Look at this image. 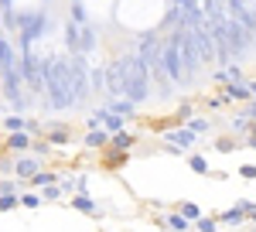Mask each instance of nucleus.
I'll return each instance as SVG.
<instances>
[{
	"instance_id": "6",
	"label": "nucleus",
	"mask_w": 256,
	"mask_h": 232,
	"mask_svg": "<svg viewBox=\"0 0 256 232\" xmlns=\"http://www.w3.org/2000/svg\"><path fill=\"white\" fill-rule=\"evenodd\" d=\"M38 171H41V157H34V154H18L14 157V178H18V181H31Z\"/></svg>"
},
{
	"instance_id": "3",
	"label": "nucleus",
	"mask_w": 256,
	"mask_h": 232,
	"mask_svg": "<svg viewBox=\"0 0 256 232\" xmlns=\"http://www.w3.org/2000/svg\"><path fill=\"white\" fill-rule=\"evenodd\" d=\"M68 72H72V96H76V106H82L86 99L92 96V86H89V58L86 55H68Z\"/></svg>"
},
{
	"instance_id": "36",
	"label": "nucleus",
	"mask_w": 256,
	"mask_h": 232,
	"mask_svg": "<svg viewBox=\"0 0 256 232\" xmlns=\"http://www.w3.org/2000/svg\"><path fill=\"white\" fill-rule=\"evenodd\" d=\"M246 116H250V123H256V96L250 99V106H246Z\"/></svg>"
},
{
	"instance_id": "28",
	"label": "nucleus",
	"mask_w": 256,
	"mask_h": 232,
	"mask_svg": "<svg viewBox=\"0 0 256 232\" xmlns=\"http://www.w3.org/2000/svg\"><path fill=\"white\" fill-rule=\"evenodd\" d=\"M178 212L184 215V218H188V222H195L198 215H202V208H198L195 202H184V205H178Z\"/></svg>"
},
{
	"instance_id": "31",
	"label": "nucleus",
	"mask_w": 256,
	"mask_h": 232,
	"mask_svg": "<svg viewBox=\"0 0 256 232\" xmlns=\"http://www.w3.org/2000/svg\"><path fill=\"white\" fill-rule=\"evenodd\" d=\"M18 194H0V212H10V208H18Z\"/></svg>"
},
{
	"instance_id": "1",
	"label": "nucleus",
	"mask_w": 256,
	"mask_h": 232,
	"mask_svg": "<svg viewBox=\"0 0 256 232\" xmlns=\"http://www.w3.org/2000/svg\"><path fill=\"white\" fill-rule=\"evenodd\" d=\"M44 106L48 110H72L76 96H72V72H68V55H52L48 62V72H44Z\"/></svg>"
},
{
	"instance_id": "24",
	"label": "nucleus",
	"mask_w": 256,
	"mask_h": 232,
	"mask_svg": "<svg viewBox=\"0 0 256 232\" xmlns=\"http://www.w3.org/2000/svg\"><path fill=\"white\" fill-rule=\"evenodd\" d=\"M195 229L198 232H218V222L212 218V215H198V218H195Z\"/></svg>"
},
{
	"instance_id": "27",
	"label": "nucleus",
	"mask_w": 256,
	"mask_h": 232,
	"mask_svg": "<svg viewBox=\"0 0 256 232\" xmlns=\"http://www.w3.org/2000/svg\"><path fill=\"white\" fill-rule=\"evenodd\" d=\"M65 194H62L58 184H44V192H41V202H62Z\"/></svg>"
},
{
	"instance_id": "37",
	"label": "nucleus",
	"mask_w": 256,
	"mask_h": 232,
	"mask_svg": "<svg viewBox=\"0 0 256 232\" xmlns=\"http://www.w3.org/2000/svg\"><path fill=\"white\" fill-rule=\"evenodd\" d=\"M246 215H250V218L256 222V205H253V202H250V208H246Z\"/></svg>"
},
{
	"instance_id": "11",
	"label": "nucleus",
	"mask_w": 256,
	"mask_h": 232,
	"mask_svg": "<svg viewBox=\"0 0 256 232\" xmlns=\"http://www.w3.org/2000/svg\"><path fill=\"white\" fill-rule=\"evenodd\" d=\"M222 99L226 102H250V89H246V82H226L222 86Z\"/></svg>"
},
{
	"instance_id": "39",
	"label": "nucleus",
	"mask_w": 256,
	"mask_h": 232,
	"mask_svg": "<svg viewBox=\"0 0 256 232\" xmlns=\"http://www.w3.org/2000/svg\"><path fill=\"white\" fill-rule=\"evenodd\" d=\"M246 89H250V96H256V82H246Z\"/></svg>"
},
{
	"instance_id": "30",
	"label": "nucleus",
	"mask_w": 256,
	"mask_h": 232,
	"mask_svg": "<svg viewBox=\"0 0 256 232\" xmlns=\"http://www.w3.org/2000/svg\"><path fill=\"white\" fill-rule=\"evenodd\" d=\"M178 123H188V120H192V116H195V110H192V102H181V106H178Z\"/></svg>"
},
{
	"instance_id": "7",
	"label": "nucleus",
	"mask_w": 256,
	"mask_h": 232,
	"mask_svg": "<svg viewBox=\"0 0 256 232\" xmlns=\"http://www.w3.org/2000/svg\"><path fill=\"white\" fill-rule=\"evenodd\" d=\"M41 134L48 144H55V147H65V144H72V130L65 126V123H44L41 126Z\"/></svg>"
},
{
	"instance_id": "19",
	"label": "nucleus",
	"mask_w": 256,
	"mask_h": 232,
	"mask_svg": "<svg viewBox=\"0 0 256 232\" xmlns=\"http://www.w3.org/2000/svg\"><path fill=\"white\" fill-rule=\"evenodd\" d=\"M4 130H7V134H18V130H28V116H24V113L4 116Z\"/></svg>"
},
{
	"instance_id": "40",
	"label": "nucleus",
	"mask_w": 256,
	"mask_h": 232,
	"mask_svg": "<svg viewBox=\"0 0 256 232\" xmlns=\"http://www.w3.org/2000/svg\"><path fill=\"white\" fill-rule=\"evenodd\" d=\"M253 232H256V229H253Z\"/></svg>"
},
{
	"instance_id": "18",
	"label": "nucleus",
	"mask_w": 256,
	"mask_h": 232,
	"mask_svg": "<svg viewBox=\"0 0 256 232\" xmlns=\"http://www.w3.org/2000/svg\"><path fill=\"white\" fill-rule=\"evenodd\" d=\"M160 226H164V229H171V232H188V229H192V222H188L181 212L168 215V218H160Z\"/></svg>"
},
{
	"instance_id": "5",
	"label": "nucleus",
	"mask_w": 256,
	"mask_h": 232,
	"mask_svg": "<svg viewBox=\"0 0 256 232\" xmlns=\"http://www.w3.org/2000/svg\"><path fill=\"white\" fill-rule=\"evenodd\" d=\"M164 140H168V150H192L198 136L192 134L184 123H181V126H174V130H168V134H164Z\"/></svg>"
},
{
	"instance_id": "35",
	"label": "nucleus",
	"mask_w": 256,
	"mask_h": 232,
	"mask_svg": "<svg viewBox=\"0 0 256 232\" xmlns=\"http://www.w3.org/2000/svg\"><path fill=\"white\" fill-rule=\"evenodd\" d=\"M120 164H126V154H110V168H120Z\"/></svg>"
},
{
	"instance_id": "8",
	"label": "nucleus",
	"mask_w": 256,
	"mask_h": 232,
	"mask_svg": "<svg viewBox=\"0 0 256 232\" xmlns=\"http://www.w3.org/2000/svg\"><path fill=\"white\" fill-rule=\"evenodd\" d=\"M68 205L76 208V212H82V215H92V218H99L102 215V208H99V202H92L86 192H76V194H68Z\"/></svg>"
},
{
	"instance_id": "29",
	"label": "nucleus",
	"mask_w": 256,
	"mask_h": 232,
	"mask_svg": "<svg viewBox=\"0 0 256 232\" xmlns=\"http://www.w3.org/2000/svg\"><path fill=\"white\" fill-rule=\"evenodd\" d=\"M0 194H20V181L18 178H4L0 181Z\"/></svg>"
},
{
	"instance_id": "33",
	"label": "nucleus",
	"mask_w": 256,
	"mask_h": 232,
	"mask_svg": "<svg viewBox=\"0 0 256 232\" xmlns=\"http://www.w3.org/2000/svg\"><path fill=\"white\" fill-rule=\"evenodd\" d=\"M236 147H239V144L232 140V136H222V140L216 144V150H222V154H229V150H236Z\"/></svg>"
},
{
	"instance_id": "20",
	"label": "nucleus",
	"mask_w": 256,
	"mask_h": 232,
	"mask_svg": "<svg viewBox=\"0 0 256 232\" xmlns=\"http://www.w3.org/2000/svg\"><path fill=\"white\" fill-rule=\"evenodd\" d=\"M184 126H188L195 136H202V134H208V130H212V120H208V116H192Z\"/></svg>"
},
{
	"instance_id": "15",
	"label": "nucleus",
	"mask_w": 256,
	"mask_h": 232,
	"mask_svg": "<svg viewBox=\"0 0 256 232\" xmlns=\"http://www.w3.org/2000/svg\"><path fill=\"white\" fill-rule=\"evenodd\" d=\"M14 65H18V52H14L10 41L0 34V72H4V68H14Z\"/></svg>"
},
{
	"instance_id": "14",
	"label": "nucleus",
	"mask_w": 256,
	"mask_h": 232,
	"mask_svg": "<svg viewBox=\"0 0 256 232\" xmlns=\"http://www.w3.org/2000/svg\"><path fill=\"white\" fill-rule=\"evenodd\" d=\"M126 123L130 120H123V116H116V113H110L106 106H102V130L113 136V134H120V130H126Z\"/></svg>"
},
{
	"instance_id": "26",
	"label": "nucleus",
	"mask_w": 256,
	"mask_h": 232,
	"mask_svg": "<svg viewBox=\"0 0 256 232\" xmlns=\"http://www.w3.org/2000/svg\"><path fill=\"white\" fill-rule=\"evenodd\" d=\"M188 168H192L195 174H208V160H205L202 154H192L188 157Z\"/></svg>"
},
{
	"instance_id": "25",
	"label": "nucleus",
	"mask_w": 256,
	"mask_h": 232,
	"mask_svg": "<svg viewBox=\"0 0 256 232\" xmlns=\"http://www.w3.org/2000/svg\"><path fill=\"white\" fill-rule=\"evenodd\" d=\"M18 202L24 205V208H38V205H41V194H38V192H20Z\"/></svg>"
},
{
	"instance_id": "38",
	"label": "nucleus",
	"mask_w": 256,
	"mask_h": 232,
	"mask_svg": "<svg viewBox=\"0 0 256 232\" xmlns=\"http://www.w3.org/2000/svg\"><path fill=\"white\" fill-rule=\"evenodd\" d=\"M246 147H253V150H256V134H250V140H246Z\"/></svg>"
},
{
	"instance_id": "16",
	"label": "nucleus",
	"mask_w": 256,
	"mask_h": 232,
	"mask_svg": "<svg viewBox=\"0 0 256 232\" xmlns=\"http://www.w3.org/2000/svg\"><path fill=\"white\" fill-rule=\"evenodd\" d=\"M216 82H218V86H226V82H246V76H242V68L232 62V65H226V68H218V72H216Z\"/></svg>"
},
{
	"instance_id": "21",
	"label": "nucleus",
	"mask_w": 256,
	"mask_h": 232,
	"mask_svg": "<svg viewBox=\"0 0 256 232\" xmlns=\"http://www.w3.org/2000/svg\"><path fill=\"white\" fill-rule=\"evenodd\" d=\"M89 86H92V92H106V72L89 65Z\"/></svg>"
},
{
	"instance_id": "13",
	"label": "nucleus",
	"mask_w": 256,
	"mask_h": 232,
	"mask_svg": "<svg viewBox=\"0 0 256 232\" xmlns=\"http://www.w3.org/2000/svg\"><path fill=\"white\" fill-rule=\"evenodd\" d=\"M134 144H137V134L120 130V134L110 136V144H106V147H113V150H120V154H126V150H134Z\"/></svg>"
},
{
	"instance_id": "4",
	"label": "nucleus",
	"mask_w": 256,
	"mask_h": 232,
	"mask_svg": "<svg viewBox=\"0 0 256 232\" xmlns=\"http://www.w3.org/2000/svg\"><path fill=\"white\" fill-rule=\"evenodd\" d=\"M86 28H89V24H76L72 18L65 20V28H62V41H65V52H68V55H82V38H86Z\"/></svg>"
},
{
	"instance_id": "9",
	"label": "nucleus",
	"mask_w": 256,
	"mask_h": 232,
	"mask_svg": "<svg viewBox=\"0 0 256 232\" xmlns=\"http://www.w3.org/2000/svg\"><path fill=\"white\" fill-rule=\"evenodd\" d=\"M4 147H7V154H28L31 150V134L28 130H18V134H7V140H4Z\"/></svg>"
},
{
	"instance_id": "12",
	"label": "nucleus",
	"mask_w": 256,
	"mask_h": 232,
	"mask_svg": "<svg viewBox=\"0 0 256 232\" xmlns=\"http://www.w3.org/2000/svg\"><path fill=\"white\" fill-rule=\"evenodd\" d=\"M246 208H250V202H239L236 208H226L216 222H222V226H242L246 222Z\"/></svg>"
},
{
	"instance_id": "10",
	"label": "nucleus",
	"mask_w": 256,
	"mask_h": 232,
	"mask_svg": "<svg viewBox=\"0 0 256 232\" xmlns=\"http://www.w3.org/2000/svg\"><path fill=\"white\" fill-rule=\"evenodd\" d=\"M106 110L123 116V120H134L137 116V102H130V99H123V96H110L106 99Z\"/></svg>"
},
{
	"instance_id": "23",
	"label": "nucleus",
	"mask_w": 256,
	"mask_h": 232,
	"mask_svg": "<svg viewBox=\"0 0 256 232\" xmlns=\"http://www.w3.org/2000/svg\"><path fill=\"white\" fill-rule=\"evenodd\" d=\"M229 130H232V134H250V130H253V123H250V116H246V113H239V116L229 120Z\"/></svg>"
},
{
	"instance_id": "32",
	"label": "nucleus",
	"mask_w": 256,
	"mask_h": 232,
	"mask_svg": "<svg viewBox=\"0 0 256 232\" xmlns=\"http://www.w3.org/2000/svg\"><path fill=\"white\" fill-rule=\"evenodd\" d=\"M48 150H52L48 140H31V154L34 157H48Z\"/></svg>"
},
{
	"instance_id": "2",
	"label": "nucleus",
	"mask_w": 256,
	"mask_h": 232,
	"mask_svg": "<svg viewBox=\"0 0 256 232\" xmlns=\"http://www.w3.org/2000/svg\"><path fill=\"white\" fill-rule=\"evenodd\" d=\"M120 62V72H123V99H130V102H147L150 99V72L140 65V58L134 52H123L116 55Z\"/></svg>"
},
{
	"instance_id": "22",
	"label": "nucleus",
	"mask_w": 256,
	"mask_h": 232,
	"mask_svg": "<svg viewBox=\"0 0 256 232\" xmlns=\"http://www.w3.org/2000/svg\"><path fill=\"white\" fill-rule=\"evenodd\" d=\"M28 184H34V188H44V184H58V174H55V171H44V168H41V171L34 174Z\"/></svg>"
},
{
	"instance_id": "34",
	"label": "nucleus",
	"mask_w": 256,
	"mask_h": 232,
	"mask_svg": "<svg viewBox=\"0 0 256 232\" xmlns=\"http://www.w3.org/2000/svg\"><path fill=\"white\" fill-rule=\"evenodd\" d=\"M239 174H242L246 181H256V164H242V168H239Z\"/></svg>"
},
{
	"instance_id": "17",
	"label": "nucleus",
	"mask_w": 256,
	"mask_h": 232,
	"mask_svg": "<svg viewBox=\"0 0 256 232\" xmlns=\"http://www.w3.org/2000/svg\"><path fill=\"white\" fill-rule=\"evenodd\" d=\"M106 144H110V134H106L102 126L86 134V147H89V150H106Z\"/></svg>"
}]
</instances>
